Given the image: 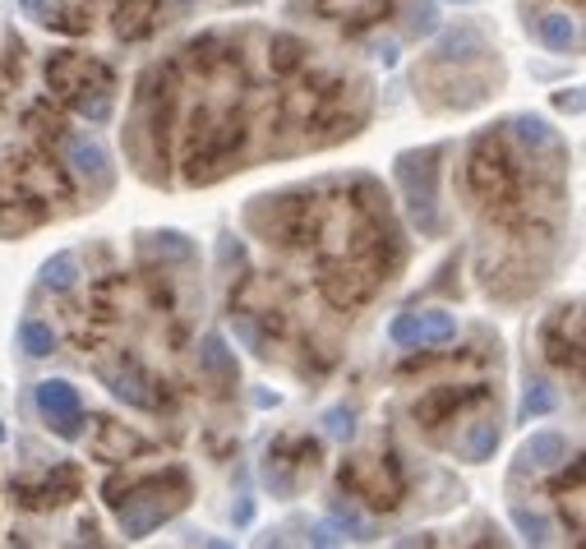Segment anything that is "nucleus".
Instances as JSON below:
<instances>
[{
	"instance_id": "nucleus-36",
	"label": "nucleus",
	"mask_w": 586,
	"mask_h": 549,
	"mask_svg": "<svg viewBox=\"0 0 586 549\" xmlns=\"http://www.w3.org/2000/svg\"><path fill=\"white\" fill-rule=\"evenodd\" d=\"M236 5H250V0H236Z\"/></svg>"
},
{
	"instance_id": "nucleus-15",
	"label": "nucleus",
	"mask_w": 586,
	"mask_h": 549,
	"mask_svg": "<svg viewBox=\"0 0 586 549\" xmlns=\"http://www.w3.org/2000/svg\"><path fill=\"white\" fill-rule=\"evenodd\" d=\"M33 402L42 411V420L51 425V434H60V439H79L84 434V397H79L74 383H65V379L37 383Z\"/></svg>"
},
{
	"instance_id": "nucleus-6",
	"label": "nucleus",
	"mask_w": 586,
	"mask_h": 549,
	"mask_svg": "<svg viewBox=\"0 0 586 549\" xmlns=\"http://www.w3.org/2000/svg\"><path fill=\"white\" fill-rule=\"evenodd\" d=\"M282 120H287V130L300 134V144L319 148V144H333V139L356 134L365 111H360V102H356L347 79H328V74H319V79H300V84L282 97Z\"/></svg>"
},
{
	"instance_id": "nucleus-14",
	"label": "nucleus",
	"mask_w": 586,
	"mask_h": 549,
	"mask_svg": "<svg viewBox=\"0 0 586 549\" xmlns=\"http://www.w3.org/2000/svg\"><path fill=\"white\" fill-rule=\"evenodd\" d=\"M540 351L554 370H568L573 379H582V305H563L540 328Z\"/></svg>"
},
{
	"instance_id": "nucleus-18",
	"label": "nucleus",
	"mask_w": 586,
	"mask_h": 549,
	"mask_svg": "<svg viewBox=\"0 0 586 549\" xmlns=\"http://www.w3.org/2000/svg\"><path fill=\"white\" fill-rule=\"evenodd\" d=\"M397 347H443L457 337V319L448 310H425V314H397L388 328Z\"/></svg>"
},
{
	"instance_id": "nucleus-28",
	"label": "nucleus",
	"mask_w": 586,
	"mask_h": 549,
	"mask_svg": "<svg viewBox=\"0 0 586 549\" xmlns=\"http://www.w3.org/2000/svg\"><path fill=\"white\" fill-rule=\"evenodd\" d=\"M536 37L550 51H577V19H568V14H540Z\"/></svg>"
},
{
	"instance_id": "nucleus-10",
	"label": "nucleus",
	"mask_w": 586,
	"mask_h": 549,
	"mask_svg": "<svg viewBox=\"0 0 586 549\" xmlns=\"http://www.w3.org/2000/svg\"><path fill=\"white\" fill-rule=\"evenodd\" d=\"M494 397L490 383H443V388H430V393H420L411 402V420H416L425 434L443 430V425H453L457 416H467L476 406H485Z\"/></svg>"
},
{
	"instance_id": "nucleus-23",
	"label": "nucleus",
	"mask_w": 586,
	"mask_h": 549,
	"mask_svg": "<svg viewBox=\"0 0 586 549\" xmlns=\"http://www.w3.org/2000/svg\"><path fill=\"white\" fill-rule=\"evenodd\" d=\"M268 70L277 79H296V74L310 70V47L291 33H273L268 37Z\"/></svg>"
},
{
	"instance_id": "nucleus-2",
	"label": "nucleus",
	"mask_w": 586,
	"mask_h": 549,
	"mask_svg": "<svg viewBox=\"0 0 586 549\" xmlns=\"http://www.w3.org/2000/svg\"><path fill=\"white\" fill-rule=\"evenodd\" d=\"M70 171L47 153H0V231H28L47 222L56 203L74 199Z\"/></svg>"
},
{
	"instance_id": "nucleus-4",
	"label": "nucleus",
	"mask_w": 586,
	"mask_h": 549,
	"mask_svg": "<svg viewBox=\"0 0 586 549\" xmlns=\"http://www.w3.org/2000/svg\"><path fill=\"white\" fill-rule=\"evenodd\" d=\"M102 494L120 522V536L144 540L190 503V471L167 466V471H148V476H111Z\"/></svg>"
},
{
	"instance_id": "nucleus-3",
	"label": "nucleus",
	"mask_w": 586,
	"mask_h": 549,
	"mask_svg": "<svg viewBox=\"0 0 586 549\" xmlns=\"http://www.w3.org/2000/svg\"><path fill=\"white\" fill-rule=\"evenodd\" d=\"M462 185H467L471 203H476L480 213H490L499 227H522V222L531 217L527 176H522V162H517V153L508 148L503 134L490 130L467 148Z\"/></svg>"
},
{
	"instance_id": "nucleus-22",
	"label": "nucleus",
	"mask_w": 586,
	"mask_h": 549,
	"mask_svg": "<svg viewBox=\"0 0 586 549\" xmlns=\"http://www.w3.org/2000/svg\"><path fill=\"white\" fill-rule=\"evenodd\" d=\"M153 443L144 439V434H134L125 430V425H116V420H97V443H93V453L102 457V462H130V457L148 453Z\"/></svg>"
},
{
	"instance_id": "nucleus-24",
	"label": "nucleus",
	"mask_w": 586,
	"mask_h": 549,
	"mask_svg": "<svg viewBox=\"0 0 586 549\" xmlns=\"http://www.w3.org/2000/svg\"><path fill=\"white\" fill-rule=\"evenodd\" d=\"M568 457V439L563 434H536L531 443H522V453H517V476H527V471H550Z\"/></svg>"
},
{
	"instance_id": "nucleus-5",
	"label": "nucleus",
	"mask_w": 586,
	"mask_h": 549,
	"mask_svg": "<svg viewBox=\"0 0 586 549\" xmlns=\"http://www.w3.org/2000/svg\"><path fill=\"white\" fill-rule=\"evenodd\" d=\"M180 60L153 65L139 79V97H134V157L148 176H167L171 167V139H176V116H180Z\"/></svg>"
},
{
	"instance_id": "nucleus-26",
	"label": "nucleus",
	"mask_w": 586,
	"mask_h": 549,
	"mask_svg": "<svg viewBox=\"0 0 586 549\" xmlns=\"http://www.w3.org/2000/svg\"><path fill=\"white\" fill-rule=\"evenodd\" d=\"M24 120H28V130L37 134V144H47L51 153H56V144L65 139V134H70V120H65V111H56L51 102H33Z\"/></svg>"
},
{
	"instance_id": "nucleus-13",
	"label": "nucleus",
	"mask_w": 586,
	"mask_h": 549,
	"mask_svg": "<svg viewBox=\"0 0 586 549\" xmlns=\"http://www.w3.org/2000/svg\"><path fill=\"white\" fill-rule=\"evenodd\" d=\"M439 153H407L402 157V167H397V176H402V190H407V208L411 217H416V227L425 231V236H434L439 231V199H434V180H439Z\"/></svg>"
},
{
	"instance_id": "nucleus-25",
	"label": "nucleus",
	"mask_w": 586,
	"mask_h": 549,
	"mask_svg": "<svg viewBox=\"0 0 586 549\" xmlns=\"http://www.w3.org/2000/svg\"><path fill=\"white\" fill-rule=\"evenodd\" d=\"M199 370H204V379L222 383V388H231L236 383V356L227 351V342L222 337H204V347H199Z\"/></svg>"
},
{
	"instance_id": "nucleus-35",
	"label": "nucleus",
	"mask_w": 586,
	"mask_h": 549,
	"mask_svg": "<svg viewBox=\"0 0 586 549\" xmlns=\"http://www.w3.org/2000/svg\"><path fill=\"white\" fill-rule=\"evenodd\" d=\"M0 439H5V425H0Z\"/></svg>"
},
{
	"instance_id": "nucleus-34",
	"label": "nucleus",
	"mask_w": 586,
	"mask_h": 549,
	"mask_svg": "<svg viewBox=\"0 0 586 549\" xmlns=\"http://www.w3.org/2000/svg\"><path fill=\"white\" fill-rule=\"evenodd\" d=\"M323 420H328V434H333V439H351V434H356V425H351L356 416H351L347 406H333Z\"/></svg>"
},
{
	"instance_id": "nucleus-30",
	"label": "nucleus",
	"mask_w": 586,
	"mask_h": 549,
	"mask_svg": "<svg viewBox=\"0 0 586 549\" xmlns=\"http://www.w3.org/2000/svg\"><path fill=\"white\" fill-rule=\"evenodd\" d=\"M19 342H24L28 356H51V351H56V333H51V323H42V319L19 323Z\"/></svg>"
},
{
	"instance_id": "nucleus-12",
	"label": "nucleus",
	"mask_w": 586,
	"mask_h": 549,
	"mask_svg": "<svg viewBox=\"0 0 586 549\" xmlns=\"http://www.w3.org/2000/svg\"><path fill=\"white\" fill-rule=\"evenodd\" d=\"M323 457V443L310 439V434H282V439L268 448V466L264 480L273 494H296L300 476H310Z\"/></svg>"
},
{
	"instance_id": "nucleus-8",
	"label": "nucleus",
	"mask_w": 586,
	"mask_h": 549,
	"mask_svg": "<svg viewBox=\"0 0 586 549\" xmlns=\"http://www.w3.org/2000/svg\"><path fill=\"white\" fill-rule=\"evenodd\" d=\"M250 227L259 231L268 245H277V250H310V245L323 240L319 190L259 199V208H250Z\"/></svg>"
},
{
	"instance_id": "nucleus-27",
	"label": "nucleus",
	"mask_w": 586,
	"mask_h": 549,
	"mask_svg": "<svg viewBox=\"0 0 586 549\" xmlns=\"http://www.w3.org/2000/svg\"><path fill=\"white\" fill-rule=\"evenodd\" d=\"M467 51H490L485 47V37L476 33V28H457V33H448L439 42V47H434V65H467Z\"/></svg>"
},
{
	"instance_id": "nucleus-21",
	"label": "nucleus",
	"mask_w": 586,
	"mask_h": 549,
	"mask_svg": "<svg viewBox=\"0 0 586 549\" xmlns=\"http://www.w3.org/2000/svg\"><path fill=\"white\" fill-rule=\"evenodd\" d=\"M563 471L554 476V485H550V494H554V503H559V513H563V522H568V531L573 536H582V462H568L563 457Z\"/></svg>"
},
{
	"instance_id": "nucleus-9",
	"label": "nucleus",
	"mask_w": 586,
	"mask_h": 549,
	"mask_svg": "<svg viewBox=\"0 0 586 549\" xmlns=\"http://www.w3.org/2000/svg\"><path fill=\"white\" fill-rule=\"evenodd\" d=\"M337 485L374 513H393L407 499V471L397 466V457H347L337 471Z\"/></svg>"
},
{
	"instance_id": "nucleus-11",
	"label": "nucleus",
	"mask_w": 586,
	"mask_h": 549,
	"mask_svg": "<svg viewBox=\"0 0 586 549\" xmlns=\"http://www.w3.org/2000/svg\"><path fill=\"white\" fill-rule=\"evenodd\" d=\"M84 490V471L74 462H56L47 471H37V476H19L10 485L14 503L28 508V513H51V508H65L70 499H79Z\"/></svg>"
},
{
	"instance_id": "nucleus-17",
	"label": "nucleus",
	"mask_w": 586,
	"mask_h": 549,
	"mask_svg": "<svg viewBox=\"0 0 586 549\" xmlns=\"http://www.w3.org/2000/svg\"><path fill=\"white\" fill-rule=\"evenodd\" d=\"M56 162L65 171H70L74 185H107L111 180V157L107 148L97 144V139H88V134H65L56 144Z\"/></svg>"
},
{
	"instance_id": "nucleus-29",
	"label": "nucleus",
	"mask_w": 586,
	"mask_h": 549,
	"mask_svg": "<svg viewBox=\"0 0 586 549\" xmlns=\"http://www.w3.org/2000/svg\"><path fill=\"white\" fill-rule=\"evenodd\" d=\"M494 448H499V425H494V420H480V425H471V434L457 443V453L467 457V462H490Z\"/></svg>"
},
{
	"instance_id": "nucleus-19",
	"label": "nucleus",
	"mask_w": 586,
	"mask_h": 549,
	"mask_svg": "<svg viewBox=\"0 0 586 549\" xmlns=\"http://www.w3.org/2000/svg\"><path fill=\"white\" fill-rule=\"evenodd\" d=\"M162 19H167L162 0H120L116 10H111V33L120 42H148L162 28Z\"/></svg>"
},
{
	"instance_id": "nucleus-32",
	"label": "nucleus",
	"mask_w": 586,
	"mask_h": 549,
	"mask_svg": "<svg viewBox=\"0 0 586 549\" xmlns=\"http://www.w3.org/2000/svg\"><path fill=\"white\" fill-rule=\"evenodd\" d=\"M545 411H554V388L545 379H531V388H527V397H522V411H517V416L531 420V416H545Z\"/></svg>"
},
{
	"instance_id": "nucleus-16",
	"label": "nucleus",
	"mask_w": 586,
	"mask_h": 549,
	"mask_svg": "<svg viewBox=\"0 0 586 549\" xmlns=\"http://www.w3.org/2000/svg\"><path fill=\"white\" fill-rule=\"evenodd\" d=\"M102 383L111 388V397H120V402L134 406V411H157V406L167 402V397H162V383H157L134 356H120L116 365H102Z\"/></svg>"
},
{
	"instance_id": "nucleus-7",
	"label": "nucleus",
	"mask_w": 586,
	"mask_h": 549,
	"mask_svg": "<svg viewBox=\"0 0 586 549\" xmlns=\"http://www.w3.org/2000/svg\"><path fill=\"white\" fill-rule=\"evenodd\" d=\"M47 88L60 107H70L74 116L93 120V125L111 120V111H116V70L107 60L84 56V51H51Z\"/></svg>"
},
{
	"instance_id": "nucleus-1",
	"label": "nucleus",
	"mask_w": 586,
	"mask_h": 549,
	"mask_svg": "<svg viewBox=\"0 0 586 549\" xmlns=\"http://www.w3.org/2000/svg\"><path fill=\"white\" fill-rule=\"evenodd\" d=\"M245 144H250V120L240 111L236 93L199 102V107L190 111V120H185V134H180V167H185V180H190V185H213V180H222L240 162Z\"/></svg>"
},
{
	"instance_id": "nucleus-31",
	"label": "nucleus",
	"mask_w": 586,
	"mask_h": 549,
	"mask_svg": "<svg viewBox=\"0 0 586 549\" xmlns=\"http://www.w3.org/2000/svg\"><path fill=\"white\" fill-rule=\"evenodd\" d=\"M74 277H79V259H74V254H56V259H47V268H42V287L70 291Z\"/></svg>"
},
{
	"instance_id": "nucleus-33",
	"label": "nucleus",
	"mask_w": 586,
	"mask_h": 549,
	"mask_svg": "<svg viewBox=\"0 0 586 549\" xmlns=\"http://www.w3.org/2000/svg\"><path fill=\"white\" fill-rule=\"evenodd\" d=\"M513 522H517V531L531 540V545H545L550 540V522L540 513H527V508H513Z\"/></svg>"
},
{
	"instance_id": "nucleus-20",
	"label": "nucleus",
	"mask_w": 586,
	"mask_h": 549,
	"mask_svg": "<svg viewBox=\"0 0 586 549\" xmlns=\"http://www.w3.org/2000/svg\"><path fill=\"white\" fill-rule=\"evenodd\" d=\"M24 5L28 19H37L42 28H51V33H88L93 28V14L84 10V5H70V0H19Z\"/></svg>"
}]
</instances>
